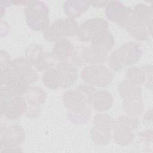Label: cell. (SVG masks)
<instances>
[{
  "instance_id": "6da1fadb",
  "label": "cell",
  "mask_w": 153,
  "mask_h": 153,
  "mask_svg": "<svg viewBox=\"0 0 153 153\" xmlns=\"http://www.w3.org/2000/svg\"><path fill=\"white\" fill-rule=\"evenodd\" d=\"M152 8L145 4H138L131 8L130 17L122 27L134 39L145 41L152 33Z\"/></svg>"
},
{
  "instance_id": "7a4b0ae2",
  "label": "cell",
  "mask_w": 153,
  "mask_h": 153,
  "mask_svg": "<svg viewBox=\"0 0 153 153\" xmlns=\"http://www.w3.org/2000/svg\"><path fill=\"white\" fill-rule=\"evenodd\" d=\"M142 54L141 45L137 42L130 41L111 53L107 60L108 66L112 71L117 72L126 66L137 63Z\"/></svg>"
},
{
  "instance_id": "3957f363",
  "label": "cell",
  "mask_w": 153,
  "mask_h": 153,
  "mask_svg": "<svg viewBox=\"0 0 153 153\" xmlns=\"http://www.w3.org/2000/svg\"><path fill=\"white\" fill-rule=\"evenodd\" d=\"M26 102L23 95H20L8 87L0 88V111L1 116L8 120L19 119L25 112Z\"/></svg>"
},
{
  "instance_id": "277c9868",
  "label": "cell",
  "mask_w": 153,
  "mask_h": 153,
  "mask_svg": "<svg viewBox=\"0 0 153 153\" xmlns=\"http://www.w3.org/2000/svg\"><path fill=\"white\" fill-rule=\"evenodd\" d=\"M27 26L34 31H45L50 26L49 9L44 2L29 1L25 9Z\"/></svg>"
},
{
  "instance_id": "5b68a950",
  "label": "cell",
  "mask_w": 153,
  "mask_h": 153,
  "mask_svg": "<svg viewBox=\"0 0 153 153\" xmlns=\"http://www.w3.org/2000/svg\"><path fill=\"white\" fill-rule=\"evenodd\" d=\"M139 121L137 117L121 116L114 121L112 137L118 145L127 146L134 138V131L138 128Z\"/></svg>"
},
{
  "instance_id": "8992f818",
  "label": "cell",
  "mask_w": 153,
  "mask_h": 153,
  "mask_svg": "<svg viewBox=\"0 0 153 153\" xmlns=\"http://www.w3.org/2000/svg\"><path fill=\"white\" fill-rule=\"evenodd\" d=\"M78 25L75 19L66 18L59 19L44 31L43 36L48 42H57L66 37L74 36L77 34Z\"/></svg>"
},
{
  "instance_id": "52a82bcc",
  "label": "cell",
  "mask_w": 153,
  "mask_h": 153,
  "mask_svg": "<svg viewBox=\"0 0 153 153\" xmlns=\"http://www.w3.org/2000/svg\"><path fill=\"white\" fill-rule=\"evenodd\" d=\"M82 80L94 87H106L112 82V71L103 65H88L81 72Z\"/></svg>"
},
{
  "instance_id": "ba28073f",
  "label": "cell",
  "mask_w": 153,
  "mask_h": 153,
  "mask_svg": "<svg viewBox=\"0 0 153 153\" xmlns=\"http://www.w3.org/2000/svg\"><path fill=\"white\" fill-rule=\"evenodd\" d=\"M26 58L38 71L42 72L54 67L56 61L52 53L45 51L38 44H31L25 51Z\"/></svg>"
},
{
  "instance_id": "9c48e42d",
  "label": "cell",
  "mask_w": 153,
  "mask_h": 153,
  "mask_svg": "<svg viewBox=\"0 0 153 153\" xmlns=\"http://www.w3.org/2000/svg\"><path fill=\"white\" fill-rule=\"evenodd\" d=\"M109 28L108 22L100 17H96L85 20L78 26L77 37L84 42L91 41L100 32L107 30Z\"/></svg>"
},
{
  "instance_id": "30bf717a",
  "label": "cell",
  "mask_w": 153,
  "mask_h": 153,
  "mask_svg": "<svg viewBox=\"0 0 153 153\" xmlns=\"http://www.w3.org/2000/svg\"><path fill=\"white\" fill-rule=\"evenodd\" d=\"M10 77H13L34 83L38 79V75L26 58L19 57L12 60ZM9 77V78H10Z\"/></svg>"
},
{
  "instance_id": "8fae6325",
  "label": "cell",
  "mask_w": 153,
  "mask_h": 153,
  "mask_svg": "<svg viewBox=\"0 0 153 153\" xmlns=\"http://www.w3.org/2000/svg\"><path fill=\"white\" fill-rule=\"evenodd\" d=\"M131 8L125 6L118 1H109L106 7V19L116 23L121 27L130 17Z\"/></svg>"
},
{
  "instance_id": "7c38bea8",
  "label": "cell",
  "mask_w": 153,
  "mask_h": 153,
  "mask_svg": "<svg viewBox=\"0 0 153 153\" xmlns=\"http://www.w3.org/2000/svg\"><path fill=\"white\" fill-rule=\"evenodd\" d=\"M25 132L21 126L17 124L1 125L0 142H9L20 145L25 140Z\"/></svg>"
},
{
  "instance_id": "4fadbf2b",
  "label": "cell",
  "mask_w": 153,
  "mask_h": 153,
  "mask_svg": "<svg viewBox=\"0 0 153 153\" xmlns=\"http://www.w3.org/2000/svg\"><path fill=\"white\" fill-rule=\"evenodd\" d=\"M55 68L61 79V88H67L74 85L78 75L76 67L74 64L68 61L62 62H59Z\"/></svg>"
},
{
  "instance_id": "5bb4252c",
  "label": "cell",
  "mask_w": 153,
  "mask_h": 153,
  "mask_svg": "<svg viewBox=\"0 0 153 153\" xmlns=\"http://www.w3.org/2000/svg\"><path fill=\"white\" fill-rule=\"evenodd\" d=\"M62 99L65 106L68 111L72 112H81L88 107L76 89H71L65 91Z\"/></svg>"
},
{
  "instance_id": "9a60e30c",
  "label": "cell",
  "mask_w": 153,
  "mask_h": 153,
  "mask_svg": "<svg viewBox=\"0 0 153 153\" xmlns=\"http://www.w3.org/2000/svg\"><path fill=\"white\" fill-rule=\"evenodd\" d=\"M74 46L68 39H63L55 42L52 54L56 61L66 62L69 59L72 54Z\"/></svg>"
},
{
  "instance_id": "2e32d148",
  "label": "cell",
  "mask_w": 153,
  "mask_h": 153,
  "mask_svg": "<svg viewBox=\"0 0 153 153\" xmlns=\"http://www.w3.org/2000/svg\"><path fill=\"white\" fill-rule=\"evenodd\" d=\"M89 1H66L63 4V10L68 18L75 19L81 16L90 7Z\"/></svg>"
},
{
  "instance_id": "e0dca14e",
  "label": "cell",
  "mask_w": 153,
  "mask_h": 153,
  "mask_svg": "<svg viewBox=\"0 0 153 153\" xmlns=\"http://www.w3.org/2000/svg\"><path fill=\"white\" fill-rule=\"evenodd\" d=\"M91 45L102 51L108 53L111 50L115 44L112 34L108 30H104L97 34L91 41Z\"/></svg>"
},
{
  "instance_id": "ac0fdd59",
  "label": "cell",
  "mask_w": 153,
  "mask_h": 153,
  "mask_svg": "<svg viewBox=\"0 0 153 153\" xmlns=\"http://www.w3.org/2000/svg\"><path fill=\"white\" fill-rule=\"evenodd\" d=\"M120 95L124 100L142 97V89L139 85H135L127 79L123 80L118 85Z\"/></svg>"
},
{
  "instance_id": "d6986e66",
  "label": "cell",
  "mask_w": 153,
  "mask_h": 153,
  "mask_svg": "<svg viewBox=\"0 0 153 153\" xmlns=\"http://www.w3.org/2000/svg\"><path fill=\"white\" fill-rule=\"evenodd\" d=\"M113 100L112 95L108 91L97 90L91 106L97 111L102 112L111 109Z\"/></svg>"
},
{
  "instance_id": "ffe728a7",
  "label": "cell",
  "mask_w": 153,
  "mask_h": 153,
  "mask_svg": "<svg viewBox=\"0 0 153 153\" xmlns=\"http://www.w3.org/2000/svg\"><path fill=\"white\" fill-rule=\"evenodd\" d=\"M123 109L130 116L138 117L140 116L144 110V103L142 97L123 100Z\"/></svg>"
},
{
  "instance_id": "44dd1931",
  "label": "cell",
  "mask_w": 153,
  "mask_h": 153,
  "mask_svg": "<svg viewBox=\"0 0 153 153\" xmlns=\"http://www.w3.org/2000/svg\"><path fill=\"white\" fill-rule=\"evenodd\" d=\"M42 82L50 89L55 90L62 87L61 79L55 67H52L44 71L42 76Z\"/></svg>"
},
{
  "instance_id": "7402d4cb",
  "label": "cell",
  "mask_w": 153,
  "mask_h": 153,
  "mask_svg": "<svg viewBox=\"0 0 153 153\" xmlns=\"http://www.w3.org/2000/svg\"><path fill=\"white\" fill-rule=\"evenodd\" d=\"M86 56L89 65H103L108 60V53L99 50L91 45L86 46Z\"/></svg>"
},
{
  "instance_id": "603a6c76",
  "label": "cell",
  "mask_w": 153,
  "mask_h": 153,
  "mask_svg": "<svg viewBox=\"0 0 153 153\" xmlns=\"http://www.w3.org/2000/svg\"><path fill=\"white\" fill-rule=\"evenodd\" d=\"M93 124L94 127L97 128L112 131L114 128V120L108 114L100 112L96 114L93 117Z\"/></svg>"
},
{
  "instance_id": "cb8c5ba5",
  "label": "cell",
  "mask_w": 153,
  "mask_h": 153,
  "mask_svg": "<svg viewBox=\"0 0 153 153\" xmlns=\"http://www.w3.org/2000/svg\"><path fill=\"white\" fill-rule=\"evenodd\" d=\"M11 61L10 54L6 51L1 50L0 55V85L3 84L10 77Z\"/></svg>"
},
{
  "instance_id": "d4e9b609",
  "label": "cell",
  "mask_w": 153,
  "mask_h": 153,
  "mask_svg": "<svg viewBox=\"0 0 153 153\" xmlns=\"http://www.w3.org/2000/svg\"><path fill=\"white\" fill-rule=\"evenodd\" d=\"M29 84H30L26 81L13 77H10L3 84L0 85V86L5 85L17 93L23 96L27 91L30 87Z\"/></svg>"
},
{
  "instance_id": "484cf974",
  "label": "cell",
  "mask_w": 153,
  "mask_h": 153,
  "mask_svg": "<svg viewBox=\"0 0 153 153\" xmlns=\"http://www.w3.org/2000/svg\"><path fill=\"white\" fill-rule=\"evenodd\" d=\"M25 97L26 102L36 103L38 105L43 104L47 98L45 92L38 87H29Z\"/></svg>"
},
{
  "instance_id": "4316f807",
  "label": "cell",
  "mask_w": 153,
  "mask_h": 153,
  "mask_svg": "<svg viewBox=\"0 0 153 153\" xmlns=\"http://www.w3.org/2000/svg\"><path fill=\"white\" fill-rule=\"evenodd\" d=\"M127 79L131 83L137 85H144L145 82V75L142 66H131L129 68L126 72Z\"/></svg>"
},
{
  "instance_id": "83f0119b",
  "label": "cell",
  "mask_w": 153,
  "mask_h": 153,
  "mask_svg": "<svg viewBox=\"0 0 153 153\" xmlns=\"http://www.w3.org/2000/svg\"><path fill=\"white\" fill-rule=\"evenodd\" d=\"M90 136L92 140L99 145L108 144L112 137L111 131L101 130L94 126L90 130Z\"/></svg>"
},
{
  "instance_id": "f1b7e54d",
  "label": "cell",
  "mask_w": 153,
  "mask_h": 153,
  "mask_svg": "<svg viewBox=\"0 0 153 153\" xmlns=\"http://www.w3.org/2000/svg\"><path fill=\"white\" fill-rule=\"evenodd\" d=\"M88 106H91L97 90L94 86L84 83L79 84L76 88Z\"/></svg>"
},
{
  "instance_id": "f546056e",
  "label": "cell",
  "mask_w": 153,
  "mask_h": 153,
  "mask_svg": "<svg viewBox=\"0 0 153 153\" xmlns=\"http://www.w3.org/2000/svg\"><path fill=\"white\" fill-rule=\"evenodd\" d=\"M70 59L71 63L76 67L86 65L87 64L86 46L78 45L76 47H74V49Z\"/></svg>"
},
{
  "instance_id": "4dcf8cb0",
  "label": "cell",
  "mask_w": 153,
  "mask_h": 153,
  "mask_svg": "<svg viewBox=\"0 0 153 153\" xmlns=\"http://www.w3.org/2000/svg\"><path fill=\"white\" fill-rule=\"evenodd\" d=\"M91 111L89 107H87L82 111L74 112L68 111L67 117L70 122L73 124L81 125L85 123L90 118Z\"/></svg>"
},
{
  "instance_id": "1f68e13d",
  "label": "cell",
  "mask_w": 153,
  "mask_h": 153,
  "mask_svg": "<svg viewBox=\"0 0 153 153\" xmlns=\"http://www.w3.org/2000/svg\"><path fill=\"white\" fill-rule=\"evenodd\" d=\"M26 107L25 114L29 118H35L41 114V105L36 103L26 102Z\"/></svg>"
},
{
  "instance_id": "d6a6232c",
  "label": "cell",
  "mask_w": 153,
  "mask_h": 153,
  "mask_svg": "<svg viewBox=\"0 0 153 153\" xmlns=\"http://www.w3.org/2000/svg\"><path fill=\"white\" fill-rule=\"evenodd\" d=\"M145 72V82L144 85L149 88H152V66L151 65H145L142 66Z\"/></svg>"
},
{
  "instance_id": "836d02e7",
  "label": "cell",
  "mask_w": 153,
  "mask_h": 153,
  "mask_svg": "<svg viewBox=\"0 0 153 153\" xmlns=\"http://www.w3.org/2000/svg\"><path fill=\"white\" fill-rule=\"evenodd\" d=\"M0 152H23L20 145L9 142H0Z\"/></svg>"
},
{
  "instance_id": "e575fe53",
  "label": "cell",
  "mask_w": 153,
  "mask_h": 153,
  "mask_svg": "<svg viewBox=\"0 0 153 153\" xmlns=\"http://www.w3.org/2000/svg\"><path fill=\"white\" fill-rule=\"evenodd\" d=\"M90 5L96 8H103L106 7L109 1H89Z\"/></svg>"
},
{
  "instance_id": "d590c367",
  "label": "cell",
  "mask_w": 153,
  "mask_h": 153,
  "mask_svg": "<svg viewBox=\"0 0 153 153\" xmlns=\"http://www.w3.org/2000/svg\"><path fill=\"white\" fill-rule=\"evenodd\" d=\"M140 137L142 139H143L144 140H146L147 142L148 141H152V130H147L144 132H142V133L140 134Z\"/></svg>"
},
{
  "instance_id": "8d00e7d4",
  "label": "cell",
  "mask_w": 153,
  "mask_h": 153,
  "mask_svg": "<svg viewBox=\"0 0 153 153\" xmlns=\"http://www.w3.org/2000/svg\"><path fill=\"white\" fill-rule=\"evenodd\" d=\"M144 119L146 121H152V109H150L149 111H147L146 113L145 114Z\"/></svg>"
},
{
  "instance_id": "74e56055",
  "label": "cell",
  "mask_w": 153,
  "mask_h": 153,
  "mask_svg": "<svg viewBox=\"0 0 153 153\" xmlns=\"http://www.w3.org/2000/svg\"><path fill=\"white\" fill-rule=\"evenodd\" d=\"M11 3L15 4L16 5H27L29 2V1H13Z\"/></svg>"
}]
</instances>
